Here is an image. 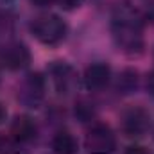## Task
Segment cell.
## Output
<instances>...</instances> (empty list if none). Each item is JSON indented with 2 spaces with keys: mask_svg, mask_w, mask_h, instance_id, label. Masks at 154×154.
<instances>
[{
  "mask_svg": "<svg viewBox=\"0 0 154 154\" xmlns=\"http://www.w3.org/2000/svg\"><path fill=\"white\" fill-rule=\"evenodd\" d=\"M88 154H111L116 147V138L109 125L97 124L90 129L84 140Z\"/></svg>",
  "mask_w": 154,
  "mask_h": 154,
  "instance_id": "obj_2",
  "label": "cell"
},
{
  "mask_svg": "<svg viewBox=\"0 0 154 154\" xmlns=\"http://www.w3.org/2000/svg\"><path fill=\"white\" fill-rule=\"evenodd\" d=\"M52 149L56 154H75L77 142L70 133H59L52 140Z\"/></svg>",
  "mask_w": 154,
  "mask_h": 154,
  "instance_id": "obj_7",
  "label": "cell"
},
{
  "mask_svg": "<svg viewBox=\"0 0 154 154\" xmlns=\"http://www.w3.org/2000/svg\"><path fill=\"white\" fill-rule=\"evenodd\" d=\"M125 154H149V152H147V149L142 147V145H131V147L125 149Z\"/></svg>",
  "mask_w": 154,
  "mask_h": 154,
  "instance_id": "obj_9",
  "label": "cell"
},
{
  "mask_svg": "<svg viewBox=\"0 0 154 154\" xmlns=\"http://www.w3.org/2000/svg\"><path fill=\"white\" fill-rule=\"evenodd\" d=\"M109 77H111V68L106 63H95L84 70V84L88 90H100L108 84Z\"/></svg>",
  "mask_w": 154,
  "mask_h": 154,
  "instance_id": "obj_4",
  "label": "cell"
},
{
  "mask_svg": "<svg viewBox=\"0 0 154 154\" xmlns=\"http://www.w3.org/2000/svg\"><path fill=\"white\" fill-rule=\"evenodd\" d=\"M147 88H149V91L154 95V72L149 75V79H147Z\"/></svg>",
  "mask_w": 154,
  "mask_h": 154,
  "instance_id": "obj_10",
  "label": "cell"
},
{
  "mask_svg": "<svg viewBox=\"0 0 154 154\" xmlns=\"http://www.w3.org/2000/svg\"><path fill=\"white\" fill-rule=\"evenodd\" d=\"M56 2H57L63 9H68V11H70V9H75V7H79L84 0H56Z\"/></svg>",
  "mask_w": 154,
  "mask_h": 154,
  "instance_id": "obj_8",
  "label": "cell"
},
{
  "mask_svg": "<svg viewBox=\"0 0 154 154\" xmlns=\"http://www.w3.org/2000/svg\"><path fill=\"white\" fill-rule=\"evenodd\" d=\"M4 145H5V142H4V140H2V138H0V152H2V151H4Z\"/></svg>",
  "mask_w": 154,
  "mask_h": 154,
  "instance_id": "obj_13",
  "label": "cell"
},
{
  "mask_svg": "<svg viewBox=\"0 0 154 154\" xmlns=\"http://www.w3.org/2000/svg\"><path fill=\"white\" fill-rule=\"evenodd\" d=\"M4 118H5V108H4V106H2V102H0V122H2Z\"/></svg>",
  "mask_w": 154,
  "mask_h": 154,
  "instance_id": "obj_12",
  "label": "cell"
},
{
  "mask_svg": "<svg viewBox=\"0 0 154 154\" xmlns=\"http://www.w3.org/2000/svg\"><path fill=\"white\" fill-rule=\"evenodd\" d=\"M34 4H38V5H47V4H50V2H54V0H32Z\"/></svg>",
  "mask_w": 154,
  "mask_h": 154,
  "instance_id": "obj_11",
  "label": "cell"
},
{
  "mask_svg": "<svg viewBox=\"0 0 154 154\" xmlns=\"http://www.w3.org/2000/svg\"><path fill=\"white\" fill-rule=\"evenodd\" d=\"M2 61H4V65H5L7 68H11V70H20V68H23V66L29 65L31 54H29V50H27L23 45H13V47H9V48L4 52Z\"/></svg>",
  "mask_w": 154,
  "mask_h": 154,
  "instance_id": "obj_5",
  "label": "cell"
},
{
  "mask_svg": "<svg viewBox=\"0 0 154 154\" xmlns=\"http://www.w3.org/2000/svg\"><path fill=\"white\" fill-rule=\"evenodd\" d=\"M32 34L43 45H57L66 36V23L56 14H45L34 20Z\"/></svg>",
  "mask_w": 154,
  "mask_h": 154,
  "instance_id": "obj_1",
  "label": "cell"
},
{
  "mask_svg": "<svg viewBox=\"0 0 154 154\" xmlns=\"http://www.w3.org/2000/svg\"><path fill=\"white\" fill-rule=\"evenodd\" d=\"M151 124V116L143 108H131L129 111H125L124 115V133L127 136H142Z\"/></svg>",
  "mask_w": 154,
  "mask_h": 154,
  "instance_id": "obj_3",
  "label": "cell"
},
{
  "mask_svg": "<svg viewBox=\"0 0 154 154\" xmlns=\"http://www.w3.org/2000/svg\"><path fill=\"white\" fill-rule=\"evenodd\" d=\"M11 136H13V140H16L20 143H25V142L32 140L36 136L34 122L29 116H18L11 125Z\"/></svg>",
  "mask_w": 154,
  "mask_h": 154,
  "instance_id": "obj_6",
  "label": "cell"
}]
</instances>
